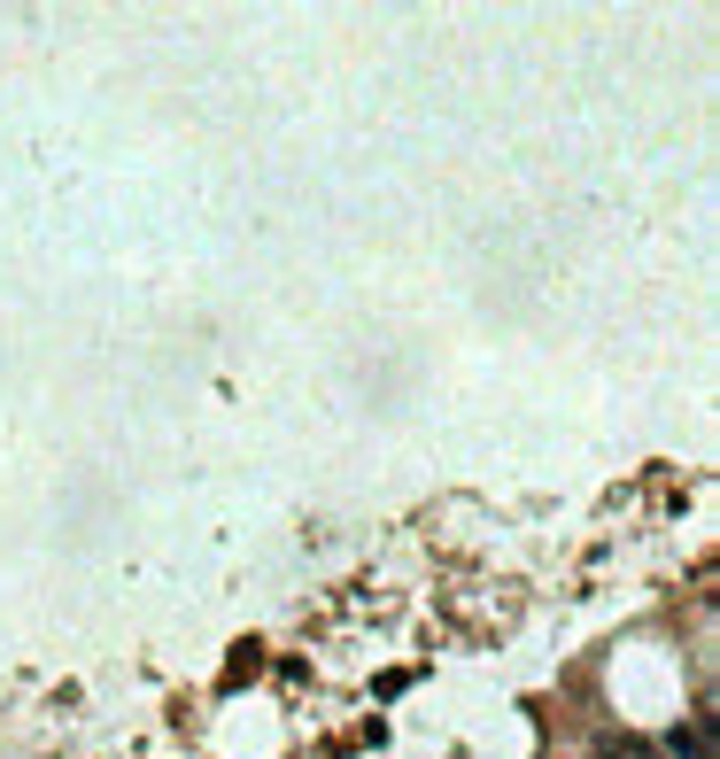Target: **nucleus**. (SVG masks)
Returning a JSON list of instances; mask_svg holds the SVG:
<instances>
[{"instance_id": "obj_1", "label": "nucleus", "mask_w": 720, "mask_h": 759, "mask_svg": "<svg viewBox=\"0 0 720 759\" xmlns=\"http://www.w3.org/2000/svg\"><path fill=\"white\" fill-rule=\"evenodd\" d=\"M659 759H712V744H705V713H697L689 728H674V744H666Z\"/></svg>"}, {"instance_id": "obj_2", "label": "nucleus", "mask_w": 720, "mask_h": 759, "mask_svg": "<svg viewBox=\"0 0 720 759\" xmlns=\"http://www.w3.org/2000/svg\"><path fill=\"white\" fill-rule=\"evenodd\" d=\"M597 759H659V751H651V744H644V736H619V744H604V751H597Z\"/></svg>"}]
</instances>
